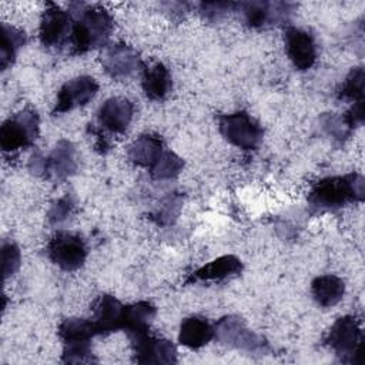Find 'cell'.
Listing matches in <instances>:
<instances>
[{"label":"cell","mask_w":365,"mask_h":365,"mask_svg":"<svg viewBox=\"0 0 365 365\" xmlns=\"http://www.w3.org/2000/svg\"><path fill=\"white\" fill-rule=\"evenodd\" d=\"M71 30L68 43L73 53L81 54L101 47L110 38L114 23L107 10L96 4H70Z\"/></svg>","instance_id":"1"},{"label":"cell","mask_w":365,"mask_h":365,"mask_svg":"<svg viewBox=\"0 0 365 365\" xmlns=\"http://www.w3.org/2000/svg\"><path fill=\"white\" fill-rule=\"evenodd\" d=\"M365 197V180L361 174L327 177L314 184L308 194V202L317 210H335L348 202L362 201Z\"/></svg>","instance_id":"2"},{"label":"cell","mask_w":365,"mask_h":365,"mask_svg":"<svg viewBox=\"0 0 365 365\" xmlns=\"http://www.w3.org/2000/svg\"><path fill=\"white\" fill-rule=\"evenodd\" d=\"M97 335L91 319L67 318L58 327V336L63 341V362L84 364L93 362L90 339Z\"/></svg>","instance_id":"3"},{"label":"cell","mask_w":365,"mask_h":365,"mask_svg":"<svg viewBox=\"0 0 365 365\" xmlns=\"http://www.w3.org/2000/svg\"><path fill=\"white\" fill-rule=\"evenodd\" d=\"M362 328L359 321L352 315L338 318L325 336L328 345L341 362L359 364L362 351Z\"/></svg>","instance_id":"4"},{"label":"cell","mask_w":365,"mask_h":365,"mask_svg":"<svg viewBox=\"0 0 365 365\" xmlns=\"http://www.w3.org/2000/svg\"><path fill=\"white\" fill-rule=\"evenodd\" d=\"M38 114L26 108L7 118L0 127V147L4 153H16L30 147L38 135Z\"/></svg>","instance_id":"5"},{"label":"cell","mask_w":365,"mask_h":365,"mask_svg":"<svg viewBox=\"0 0 365 365\" xmlns=\"http://www.w3.org/2000/svg\"><path fill=\"white\" fill-rule=\"evenodd\" d=\"M218 131L230 144L241 150L258 148L264 135L261 125L242 110L218 115Z\"/></svg>","instance_id":"6"},{"label":"cell","mask_w":365,"mask_h":365,"mask_svg":"<svg viewBox=\"0 0 365 365\" xmlns=\"http://www.w3.org/2000/svg\"><path fill=\"white\" fill-rule=\"evenodd\" d=\"M214 336L222 344L250 354H265L268 344L262 336L251 331L247 324L235 315L222 317L214 325Z\"/></svg>","instance_id":"7"},{"label":"cell","mask_w":365,"mask_h":365,"mask_svg":"<svg viewBox=\"0 0 365 365\" xmlns=\"http://www.w3.org/2000/svg\"><path fill=\"white\" fill-rule=\"evenodd\" d=\"M134 358L138 364H175L177 349L168 341L155 338L147 329L127 332Z\"/></svg>","instance_id":"8"},{"label":"cell","mask_w":365,"mask_h":365,"mask_svg":"<svg viewBox=\"0 0 365 365\" xmlns=\"http://www.w3.org/2000/svg\"><path fill=\"white\" fill-rule=\"evenodd\" d=\"M47 255L61 269L76 271L86 261L87 247L81 237L67 231H57L47 244Z\"/></svg>","instance_id":"9"},{"label":"cell","mask_w":365,"mask_h":365,"mask_svg":"<svg viewBox=\"0 0 365 365\" xmlns=\"http://www.w3.org/2000/svg\"><path fill=\"white\" fill-rule=\"evenodd\" d=\"M294 4L284 1H244L235 3L241 19L248 27L261 29L287 21L292 13Z\"/></svg>","instance_id":"10"},{"label":"cell","mask_w":365,"mask_h":365,"mask_svg":"<svg viewBox=\"0 0 365 365\" xmlns=\"http://www.w3.org/2000/svg\"><path fill=\"white\" fill-rule=\"evenodd\" d=\"M98 91L97 81L90 76H80L66 81L58 93L53 114H63L77 107L86 106Z\"/></svg>","instance_id":"11"},{"label":"cell","mask_w":365,"mask_h":365,"mask_svg":"<svg viewBox=\"0 0 365 365\" xmlns=\"http://www.w3.org/2000/svg\"><path fill=\"white\" fill-rule=\"evenodd\" d=\"M71 16L54 3H47L40 20V41L44 47L61 46L70 36Z\"/></svg>","instance_id":"12"},{"label":"cell","mask_w":365,"mask_h":365,"mask_svg":"<svg viewBox=\"0 0 365 365\" xmlns=\"http://www.w3.org/2000/svg\"><path fill=\"white\" fill-rule=\"evenodd\" d=\"M285 51L297 70H308L317 60V47L314 37L298 27H287L284 34Z\"/></svg>","instance_id":"13"},{"label":"cell","mask_w":365,"mask_h":365,"mask_svg":"<svg viewBox=\"0 0 365 365\" xmlns=\"http://www.w3.org/2000/svg\"><path fill=\"white\" fill-rule=\"evenodd\" d=\"M97 335H107L123 329L124 305L113 295L103 294L91 305V318Z\"/></svg>","instance_id":"14"},{"label":"cell","mask_w":365,"mask_h":365,"mask_svg":"<svg viewBox=\"0 0 365 365\" xmlns=\"http://www.w3.org/2000/svg\"><path fill=\"white\" fill-rule=\"evenodd\" d=\"M101 64L110 77L120 80L133 74L141 66V61L138 53L131 46L118 43L106 48Z\"/></svg>","instance_id":"15"},{"label":"cell","mask_w":365,"mask_h":365,"mask_svg":"<svg viewBox=\"0 0 365 365\" xmlns=\"http://www.w3.org/2000/svg\"><path fill=\"white\" fill-rule=\"evenodd\" d=\"M134 106L125 97L107 98L97 111L98 124L111 133H124L133 118Z\"/></svg>","instance_id":"16"},{"label":"cell","mask_w":365,"mask_h":365,"mask_svg":"<svg viewBox=\"0 0 365 365\" xmlns=\"http://www.w3.org/2000/svg\"><path fill=\"white\" fill-rule=\"evenodd\" d=\"M77 168L76 164V148L71 141L60 140L51 153L46 157L44 178L63 181L70 177Z\"/></svg>","instance_id":"17"},{"label":"cell","mask_w":365,"mask_h":365,"mask_svg":"<svg viewBox=\"0 0 365 365\" xmlns=\"http://www.w3.org/2000/svg\"><path fill=\"white\" fill-rule=\"evenodd\" d=\"M242 271V262L235 255H222L218 257L208 264L202 265L201 268L195 269L190 278L188 282H210V281H224L232 277L240 275Z\"/></svg>","instance_id":"18"},{"label":"cell","mask_w":365,"mask_h":365,"mask_svg":"<svg viewBox=\"0 0 365 365\" xmlns=\"http://www.w3.org/2000/svg\"><path fill=\"white\" fill-rule=\"evenodd\" d=\"M164 150V143L158 135L143 134L130 144L127 150V157L131 163L150 170Z\"/></svg>","instance_id":"19"},{"label":"cell","mask_w":365,"mask_h":365,"mask_svg":"<svg viewBox=\"0 0 365 365\" xmlns=\"http://www.w3.org/2000/svg\"><path fill=\"white\" fill-rule=\"evenodd\" d=\"M214 338V327L201 317H188L182 319L178 332V341L181 345L198 349L207 345Z\"/></svg>","instance_id":"20"},{"label":"cell","mask_w":365,"mask_h":365,"mask_svg":"<svg viewBox=\"0 0 365 365\" xmlns=\"http://www.w3.org/2000/svg\"><path fill=\"white\" fill-rule=\"evenodd\" d=\"M141 86L150 100H164L173 88L171 74L163 63H154L144 68Z\"/></svg>","instance_id":"21"},{"label":"cell","mask_w":365,"mask_h":365,"mask_svg":"<svg viewBox=\"0 0 365 365\" xmlns=\"http://www.w3.org/2000/svg\"><path fill=\"white\" fill-rule=\"evenodd\" d=\"M311 292L318 305L328 308L336 305L344 298L345 284L339 277L325 274L312 279Z\"/></svg>","instance_id":"22"},{"label":"cell","mask_w":365,"mask_h":365,"mask_svg":"<svg viewBox=\"0 0 365 365\" xmlns=\"http://www.w3.org/2000/svg\"><path fill=\"white\" fill-rule=\"evenodd\" d=\"M157 315L155 307L148 301H140L135 304L124 305L123 329L125 332L147 329Z\"/></svg>","instance_id":"23"},{"label":"cell","mask_w":365,"mask_h":365,"mask_svg":"<svg viewBox=\"0 0 365 365\" xmlns=\"http://www.w3.org/2000/svg\"><path fill=\"white\" fill-rule=\"evenodd\" d=\"M26 43V34L20 29L10 24H1V41H0V67L6 70L14 63L17 51Z\"/></svg>","instance_id":"24"},{"label":"cell","mask_w":365,"mask_h":365,"mask_svg":"<svg viewBox=\"0 0 365 365\" xmlns=\"http://www.w3.org/2000/svg\"><path fill=\"white\" fill-rule=\"evenodd\" d=\"M184 168V161L171 150H164L155 164L150 168L153 178L155 180H170L177 177Z\"/></svg>","instance_id":"25"},{"label":"cell","mask_w":365,"mask_h":365,"mask_svg":"<svg viewBox=\"0 0 365 365\" xmlns=\"http://www.w3.org/2000/svg\"><path fill=\"white\" fill-rule=\"evenodd\" d=\"M364 84H365V73L362 67L352 68L346 76L345 81L336 91L339 100L345 101H361L364 100Z\"/></svg>","instance_id":"26"},{"label":"cell","mask_w":365,"mask_h":365,"mask_svg":"<svg viewBox=\"0 0 365 365\" xmlns=\"http://www.w3.org/2000/svg\"><path fill=\"white\" fill-rule=\"evenodd\" d=\"M21 264V254L19 247L11 241H3L1 244V271L3 278L7 279L17 272Z\"/></svg>","instance_id":"27"},{"label":"cell","mask_w":365,"mask_h":365,"mask_svg":"<svg viewBox=\"0 0 365 365\" xmlns=\"http://www.w3.org/2000/svg\"><path fill=\"white\" fill-rule=\"evenodd\" d=\"M200 14L208 21H220L231 11H235V3L232 1H201L198 3Z\"/></svg>","instance_id":"28"},{"label":"cell","mask_w":365,"mask_h":365,"mask_svg":"<svg viewBox=\"0 0 365 365\" xmlns=\"http://www.w3.org/2000/svg\"><path fill=\"white\" fill-rule=\"evenodd\" d=\"M321 127L324 128V131L331 135L335 140L342 141L345 137L349 135V133L352 131L348 124L345 123L344 117H336L332 114H325L321 117Z\"/></svg>","instance_id":"29"},{"label":"cell","mask_w":365,"mask_h":365,"mask_svg":"<svg viewBox=\"0 0 365 365\" xmlns=\"http://www.w3.org/2000/svg\"><path fill=\"white\" fill-rule=\"evenodd\" d=\"M71 210H73V200L70 195H66V197L57 200L48 211V215H47L48 222L51 225H58V224L64 222L70 217Z\"/></svg>","instance_id":"30"},{"label":"cell","mask_w":365,"mask_h":365,"mask_svg":"<svg viewBox=\"0 0 365 365\" xmlns=\"http://www.w3.org/2000/svg\"><path fill=\"white\" fill-rule=\"evenodd\" d=\"M342 117H344L345 123L348 124V127H349L351 130H354L355 127L362 125V124H364V120H365L364 100L352 103V107H351Z\"/></svg>","instance_id":"31"},{"label":"cell","mask_w":365,"mask_h":365,"mask_svg":"<svg viewBox=\"0 0 365 365\" xmlns=\"http://www.w3.org/2000/svg\"><path fill=\"white\" fill-rule=\"evenodd\" d=\"M178 208H180V200L178 198H175V197L167 198L165 202L161 205V208L157 212L158 222H161V224L170 222L171 218H175V215L178 212Z\"/></svg>","instance_id":"32"}]
</instances>
